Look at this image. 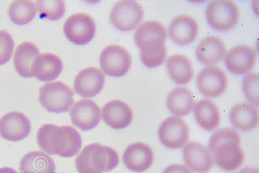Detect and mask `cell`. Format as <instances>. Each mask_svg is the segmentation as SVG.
<instances>
[{"label":"cell","mask_w":259,"mask_h":173,"mask_svg":"<svg viewBox=\"0 0 259 173\" xmlns=\"http://www.w3.org/2000/svg\"><path fill=\"white\" fill-rule=\"evenodd\" d=\"M37 142L42 151L52 155L71 158L79 153L82 137L76 129L69 126L45 124L37 134Z\"/></svg>","instance_id":"6da1fadb"},{"label":"cell","mask_w":259,"mask_h":173,"mask_svg":"<svg viewBox=\"0 0 259 173\" xmlns=\"http://www.w3.org/2000/svg\"><path fill=\"white\" fill-rule=\"evenodd\" d=\"M240 142L239 134L231 129H221L211 136L209 149L220 169L230 172L241 167L245 154L240 147Z\"/></svg>","instance_id":"7a4b0ae2"},{"label":"cell","mask_w":259,"mask_h":173,"mask_svg":"<svg viewBox=\"0 0 259 173\" xmlns=\"http://www.w3.org/2000/svg\"><path fill=\"white\" fill-rule=\"evenodd\" d=\"M119 155L114 149L99 144L87 145L75 160L78 173H102L117 167Z\"/></svg>","instance_id":"3957f363"},{"label":"cell","mask_w":259,"mask_h":173,"mask_svg":"<svg viewBox=\"0 0 259 173\" xmlns=\"http://www.w3.org/2000/svg\"><path fill=\"white\" fill-rule=\"evenodd\" d=\"M73 92L63 83H48L40 88L39 100L49 112L64 113L69 111L74 103Z\"/></svg>","instance_id":"277c9868"},{"label":"cell","mask_w":259,"mask_h":173,"mask_svg":"<svg viewBox=\"0 0 259 173\" xmlns=\"http://www.w3.org/2000/svg\"><path fill=\"white\" fill-rule=\"evenodd\" d=\"M239 7L230 0H216L207 6L206 18L212 28L228 31L237 24L239 20Z\"/></svg>","instance_id":"5b68a950"},{"label":"cell","mask_w":259,"mask_h":173,"mask_svg":"<svg viewBox=\"0 0 259 173\" xmlns=\"http://www.w3.org/2000/svg\"><path fill=\"white\" fill-rule=\"evenodd\" d=\"M131 55L128 51L115 45L106 46L99 57L102 71L110 77L125 75L131 68Z\"/></svg>","instance_id":"8992f818"},{"label":"cell","mask_w":259,"mask_h":173,"mask_svg":"<svg viewBox=\"0 0 259 173\" xmlns=\"http://www.w3.org/2000/svg\"><path fill=\"white\" fill-rule=\"evenodd\" d=\"M144 12L140 5L135 1L117 2L111 11L110 22L121 31H133L142 20Z\"/></svg>","instance_id":"52a82bcc"},{"label":"cell","mask_w":259,"mask_h":173,"mask_svg":"<svg viewBox=\"0 0 259 173\" xmlns=\"http://www.w3.org/2000/svg\"><path fill=\"white\" fill-rule=\"evenodd\" d=\"M64 33L70 42L77 45H87L95 36L96 24L88 14H74L65 22Z\"/></svg>","instance_id":"ba28073f"},{"label":"cell","mask_w":259,"mask_h":173,"mask_svg":"<svg viewBox=\"0 0 259 173\" xmlns=\"http://www.w3.org/2000/svg\"><path fill=\"white\" fill-rule=\"evenodd\" d=\"M159 140L167 148L184 147L189 139V128L182 119L176 116L164 120L158 130Z\"/></svg>","instance_id":"9c48e42d"},{"label":"cell","mask_w":259,"mask_h":173,"mask_svg":"<svg viewBox=\"0 0 259 173\" xmlns=\"http://www.w3.org/2000/svg\"><path fill=\"white\" fill-rule=\"evenodd\" d=\"M69 115L73 125L83 131L96 128L101 119L100 108L93 101L87 99L76 103Z\"/></svg>","instance_id":"30bf717a"},{"label":"cell","mask_w":259,"mask_h":173,"mask_svg":"<svg viewBox=\"0 0 259 173\" xmlns=\"http://www.w3.org/2000/svg\"><path fill=\"white\" fill-rule=\"evenodd\" d=\"M31 126L23 113L11 112L0 119V136L10 142H18L29 136Z\"/></svg>","instance_id":"8fae6325"},{"label":"cell","mask_w":259,"mask_h":173,"mask_svg":"<svg viewBox=\"0 0 259 173\" xmlns=\"http://www.w3.org/2000/svg\"><path fill=\"white\" fill-rule=\"evenodd\" d=\"M196 84L202 95L216 98L226 91L228 78L224 71L218 67H207L199 73Z\"/></svg>","instance_id":"7c38bea8"},{"label":"cell","mask_w":259,"mask_h":173,"mask_svg":"<svg viewBox=\"0 0 259 173\" xmlns=\"http://www.w3.org/2000/svg\"><path fill=\"white\" fill-rule=\"evenodd\" d=\"M256 52L255 48L248 45H239L233 48L226 55L227 69L235 75H244L255 66Z\"/></svg>","instance_id":"4fadbf2b"},{"label":"cell","mask_w":259,"mask_h":173,"mask_svg":"<svg viewBox=\"0 0 259 173\" xmlns=\"http://www.w3.org/2000/svg\"><path fill=\"white\" fill-rule=\"evenodd\" d=\"M122 161L131 171L142 173L151 167L154 162L153 151L149 145L134 143L124 151Z\"/></svg>","instance_id":"5bb4252c"},{"label":"cell","mask_w":259,"mask_h":173,"mask_svg":"<svg viewBox=\"0 0 259 173\" xmlns=\"http://www.w3.org/2000/svg\"><path fill=\"white\" fill-rule=\"evenodd\" d=\"M184 160L187 167L194 172L207 173L213 167L214 159L209 150L195 142L187 144L183 151Z\"/></svg>","instance_id":"9a60e30c"},{"label":"cell","mask_w":259,"mask_h":173,"mask_svg":"<svg viewBox=\"0 0 259 173\" xmlns=\"http://www.w3.org/2000/svg\"><path fill=\"white\" fill-rule=\"evenodd\" d=\"M105 77L99 69L85 68L76 76L74 90L82 98H93L103 89Z\"/></svg>","instance_id":"2e32d148"},{"label":"cell","mask_w":259,"mask_h":173,"mask_svg":"<svg viewBox=\"0 0 259 173\" xmlns=\"http://www.w3.org/2000/svg\"><path fill=\"white\" fill-rule=\"evenodd\" d=\"M102 117L108 126L115 130H121L131 124L133 115L131 107L126 103L121 100H113L104 106Z\"/></svg>","instance_id":"e0dca14e"},{"label":"cell","mask_w":259,"mask_h":173,"mask_svg":"<svg viewBox=\"0 0 259 173\" xmlns=\"http://www.w3.org/2000/svg\"><path fill=\"white\" fill-rule=\"evenodd\" d=\"M168 33L170 38L177 45H189L198 35V22L191 16H178L171 22Z\"/></svg>","instance_id":"ac0fdd59"},{"label":"cell","mask_w":259,"mask_h":173,"mask_svg":"<svg viewBox=\"0 0 259 173\" xmlns=\"http://www.w3.org/2000/svg\"><path fill=\"white\" fill-rule=\"evenodd\" d=\"M63 70L61 59L52 54L39 55L31 66L32 77L42 82H50L56 79Z\"/></svg>","instance_id":"d6986e66"},{"label":"cell","mask_w":259,"mask_h":173,"mask_svg":"<svg viewBox=\"0 0 259 173\" xmlns=\"http://www.w3.org/2000/svg\"><path fill=\"white\" fill-rule=\"evenodd\" d=\"M226 48L223 41L217 36H211L203 39L196 48L198 61L205 65H214L224 59Z\"/></svg>","instance_id":"ffe728a7"},{"label":"cell","mask_w":259,"mask_h":173,"mask_svg":"<svg viewBox=\"0 0 259 173\" xmlns=\"http://www.w3.org/2000/svg\"><path fill=\"white\" fill-rule=\"evenodd\" d=\"M230 119L231 124L240 131H253L258 126L257 108L249 104H238L231 108Z\"/></svg>","instance_id":"44dd1931"},{"label":"cell","mask_w":259,"mask_h":173,"mask_svg":"<svg viewBox=\"0 0 259 173\" xmlns=\"http://www.w3.org/2000/svg\"><path fill=\"white\" fill-rule=\"evenodd\" d=\"M40 51L34 44L24 42L18 46L14 54L13 61L16 72L24 78L32 77L31 66Z\"/></svg>","instance_id":"7402d4cb"},{"label":"cell","mask_w":259,"mask_h":173,"mask_svg":"<svg viewBox=\"0 0 259 173\" xmlns=\"http://www.w3.org/2000/svg\"><path fill=\"white\" fill-rule=\"evenodd\" d=\"M194 114L198 125L205 131H213L219 125V108L209 99L198 101L194 106Z\"/></svg>","instance_id":"603a6c76"},{"label":"cell","mask_w":259,"mask_h":173,"mask_svg":"<svg viewBox=\"0 0 259 173\" xmlns=\"http://www.w3.org/2000/svg\"><path fill=\"white\" fill-rule=\"evenodd\" d=\"M21 173H55L54 161L40 151L31 152L23 157L20 163Z\"/></svg>","instance_id":"cb8c5ba5"},{"label":"cell","mask_w":259,"mask_h":173,"mask_svg":"<svg viewBox=\"0 0 259 173\" xmlns=\"http://www.w3.org/2000/svg\"><path fill=\"white\" fill-rule=\"evenodd\" d=\"M167 70L171 79L176 84H188L193 77V66L188 58L181 54H175L168 58Z\"/></svg>","instance_id":"d4e9b609"},{"label":"cell","mask_w":259,"mask_h":173,"mask_svg":"<svg viewBox=\"0 0 259 173\" xmlns=\"http://www.w3.org/2000/svg\"><path fill=\"white\" fill-rule=\"evenodd\" d=\"M167 106L172 114L177 116H185L194 107L193 94L186 88H176L168 94Z\"/></svg>","instance_id":"484cf974"},{"label":"cell","mask_w":259,"mask_h":173,"mask_svg":"<svg viewBox=\"0 0 259 173\" xmlns=\"http://www.w3.org/2000/svg\"><path fill=\"white\" fill-rule=\"evenodd\" d=\"M140 48L141 60L146 66L155 68L165 62L167 55L165 40L154 39L146 41Z\"/></svg>","instance_id":"4316f807"},{"label":"cell","mask_w":259,"mask_h":173,"mask_svg":"<svg viewBox=\"0 0 259 173\" xmlns=\"http://www.w3.org/2000/svg\"><path fill=\"white\" fill-rule=\"evenodd\" d=\"M37 8L32 1H14L8 9L9 18L17 25L28 24L35 17Z\"/></svg>","instance_id":"83f0119b"},{"label":"cell","mask_w":259,"mask_h":173,"mask_svg":"<svg viewBox=\"0 0 259 173\" xmlns=\"http://www.w3.org/2000/svg\"><path fill=\"white\" fill-rule=\"evenodd\" d=\"M166 36L167 33L166 28L161 23L155 20L147 21L136 29L134 40L136 45L140 48L146 41L154 39L165 40Z\"/></svg>","instance_id":"f1b7e54d"},{"label":"cell","mask_w":259,"mask_h":173,"mask_svg":"<svg viewBox=\"0 0 259 173\" xmlns=\"http://www.w3.org/2000/svg\"><path fill=\"white\" fill-rule=\"evenodd\" d=\"M37 9L41 18L57 20L63 17L66 8L63 1H37Z\"/></svg>","instance_id":"f546056e"},{"label":"cell","mask_w":259,"mask_h":173,"mask_svg":"<svg viewBox=\"0 0 259 173\" xmlns=\"http://www.w3.org/2000/svg\"><path fill=\"white\" fill-rule=\"evenodd\" d=\"M243 91L249 102L258 105L259 77L257 73L247 75L243 81Z\"/></svg>","instance_id":"4dcf8cb0"},{"label":"cell","mask_w":259,"mask_h":173,"mask_svg":"<svg viewBox=\"0 0 259 173\" xmlns=\"http://www.w3.org/2000/svg\"><path fill=\"white\" fill-rule=\"evenodd\" d=\"M14 47L15 45L11 34L5 30H0V66L4 65L10 60Z\"/></svg>","instance_id":"1f68e13d"},{"label":"cell","mask_w":259,"mask_h":173,"mask_svg":"<svg viewBox=\"0 0 259 173\" xmlns=\"http://www.w3.org/2000/svg\"><path fill=\"white\" fill-rule=\"evenodd\" d=\"M163 173H192L186 166L175 164L166 167Z\"/></svg>","instance_id":"d6a6232c"},{"label":"cell","mask_w":259,"mask_h":173,"mask_svg":"<svg viewBox=\"0 0 259 173\" xmlns=\"http://www.w3.org/2000/svg\"><path fill=\"white\" fill-rule=\"evenodd\" d=\"M239 173H259L258 170L255 168L248 167L243 169Z\"/></svg>","instance_id":"836d02e7"},{"label":"cell","mask_w":259,"mask_h":173,"mask_svg":"<svg viewBox=\"0 0 259 173\" xmlns=\"http://www.w3.org/2000/svg\"><path fill=\"white\" fill-rule=\"evenodd\" d=\"M0 173H18L16 170L9 167H4L0 169Z\"/></svg>","instance_id":"e575fe53"}]
</instances>
